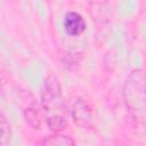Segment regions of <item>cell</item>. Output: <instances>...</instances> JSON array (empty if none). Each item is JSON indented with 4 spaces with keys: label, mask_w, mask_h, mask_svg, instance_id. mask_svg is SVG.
Masks as SVG:
<instances>
[{
    "label": "cell",
    "mask_w": 146,
    "mask_h": 146,
    "mask_svg": "<svg viewBox=\"0 0 146 146\" xmlns=\"http://www.w3.org/2000/svg\"><path fill=\"white\" fill-rule=\"evenodd\" d=\"M71 115L74 122L81 127L87 128L91 124L92 120V111L88 102L81 97L76 98L71 107Z\"/></svg>",
    "instance_id": "cell-3"
},
{
    "label": "cell",
    "mask_w": 146,
    "mask_h": 146,
    "mask_svg": "<svg viewBox=\"0 0 146 146\" xmlns=\"http://www.w3.org/2000/svg\"><path fill=\"white\" fill-rule=\"evenodd\" d=\"M11 139V128L9 122L0 113V145H6Z\"/></svg>",
    "instance_id": "cell-7"
},
{
    "label": "cell",
    "mask_w": 146,
    "mask_h": 146,
    "mask_svg": "<svg viewBox=\"0 0 146 146\" xmlns=\"http://www.w3.org/2000/svg\"><path fill=\"white\" fill-rule=\"evenodd\" d=\"M123 98L131 117L139 123L145 120V78L140 68L131 71L123 87Z\"/></svg>",
    "instance_id": "cell-2"
},
{
    "label": "cell",
    "mask_w": 146,
    "mask_h": 146,
    "mask_svg": "<svg viewBox=\"0 0 146 146\" xmlns=\"http://www.w3.org/2000/svg\"><path fill=\"white\" fill-rule=\"evenodd\" d=\"M24 117L26 122L33 127L34 129H39L41 125V114L39 112V108L35 105L29 106L24 112Z\"/></svg>",
    "instance_id": "cell-6"
},
{
    "label": "cell",
    "mask_w": 146,
    "mask_h": 146,
    "mask_svg": "<svg viewBox=\"0 0 146 146\" xmlns=\"http://www.w3.org/2000/svg\"><path fill=\"white\" fill-rule=\"evenodd\" d=\"M41 145H47V146H73L75 143L74 140L66 135H62L59 132H55V135H51L40 143Z\"/></svg>",
    "instance_id": "cell-5"
},
{
    "label": "cell",
    "mask_w": 146,
    "mask_h": 146,
    "mask_svg": "<svg viewBox=\"0 0 146 146\" xmlns=\"http://www.w3.org/2000/svg\"><path fill=\"white\" fill-rule=\"evenodd\" d=\"M89 1V3L91 5V6H102V5H104L107 0H88Z\"/></svg>",
    "instance_id": "cell-8"
},
{
    "label": "cell",
    "mask_w": 146,
    "mask_h": 146,
    "mask_svg": "<svg viewBox=\"0 0 146 146\" xmlns=\"http://www.w3.org/2000/svg\"><path fill=\"white\" fill-rule=\"evenodd\" d=\"M41 105L46 123L50 130L59 132L67 125L65 102L57 76L48 75L41 89Z\"/></svg>",
    "instance_id": "cell-1"
},
{
    "label": "cell",
    "mask_w": 146,
    "mask_h": 146,
    "mask_svg": "<svg viewBox=\"0 0 146 146\" xmlns=\"http://www.w3.org/2000/svg\"><path fill=\"white\" fill-rule=\"evenodd\" d=\"M64 31L71 36H78L86 31L87 24L82 15L76 11H68L63 21Z\"/></svg>",
    "instance_id": "cell-4"
}]
</instances>
